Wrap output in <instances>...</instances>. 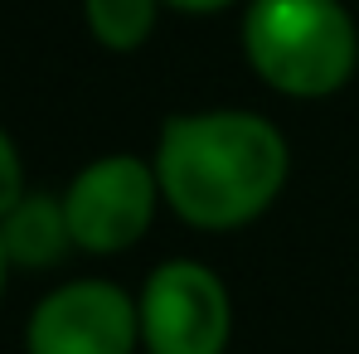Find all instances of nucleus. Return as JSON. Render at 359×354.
<instances>
[{
    "instance_id": "obj_5",
    "label": "nucleus",
    "mask_w": 359,
    "mask_h": 354,
    "mask_svg": "<svg viewBox=\"0 0 359 354\" xmlns=\"http://www.w3.org/2000/svg\"><path fill=\"white\" fill-rule=\"evenodd\" d=\"M141 311L107 282H68L29 315V354H131Z\"/></svg>"
},
{
    "instance_id": "obj_10",
    "label": "nucleus",
    "mask_w": 359,
    "mask_h": 354,
    "mask_svg": "<svg viewBox=\"0 0 359 354\" xmlns=\"http://www.w3.org/2000/svg\"><path fill=\"white\" fill-rule=\"evenodd\" d=\"M5 262H10V257H5V243H0V292H5Z\"/></svg>"
},
{
    "instance_id": "obj_7",
    "label": "nucleus",
    "mask_w": 359,
    "mask_h": 354,
    "mask_svg": "<svg viewBox=\"0 0 359 354\" xmlns=\"http://www.w3.org/2000/svg\"><path fill=\"white\" fill-rule=\"evenodd\" d=\"M83 10H88L93 34L117 54L136 49L156 25V0H83Z\"/></svg>"
},
{
    "instance_id": "obj_9",
    "label": "nucleus",
    "mask_w": 359,
    "mask_h": 354,
    "mask_svg": "<svg viewBox=\"0 0 359 354\" xmlns=\"http://www.w3.org/2000/svg\"><path fill=\"white\" fill-rule=\"evenodd\" d=\"M165 5L189 10V15H214V10H224V5H233V0H165Z\"/></svg>"
},
{
    "instance_id": "obj_4",
    "label": "nucleus",
    "mask_w": 359,
    "mask_h": 354,
    "mask_svg": "<svg viewBox=\"0 0 359 354\" xmlns=\"http://www.w3.org/2000/svg\"><path fill=\"white\" fill-rule=\"evenodd\" d=\"M156 170L141 165L136 156H107L93 161L83 175L68 184L63 214L68 233L88 252H121L146 233L156 214Z\"/></svg>"
},
{
    "instance_id": "obj_2",
    "label": "nucleus",
    "mask_w": 359,
    "mask_h": 354,
    "mask_svg": "<svg viewBox=\"0 0 359 354\" xmlns=\"http://www.w3.org/2000/svg\"><path fill=\"white\" fill-rule=\"evenodd\" d=\"M243 44L252 68L287 97H325L345 88L359 59L355 20L335 0H252Z\"/></svg>"
},
{
    "instance_id": "obj_3",
    "label": "nucleus",
    "mask_w": 359,
    "mask_h": 354,
    "mask_svg": "<svg viewBox=\"0 0 359 354\" xmlns=\"http://www.w3.org/2000/svg\"><path fill=\"white\" fill-rule=\"evenodd\" d=\"M141 340L151 354H224L229 296L199 262H165L141 296Z\"/></svg>"
},
{
    "instance_id": "obj_8",
    "label": "nucleus",
    "mask_w": 359,
    "mask_h": 354,
    "mask_svg": "<svg viewBox=\"0 0 359 354\" xmlns=\"http://www.w3.org/2000/svg\"><path fill=\"white\" fill-rule=\"evenodd\" d=\"M25 199V175H20V156L10 146V136L0 131V219Z\"/></svg>"
},
{
    "instance_id": "obj_1",
    "label": "nucleus",
    "mask_w": 359,
    "mask_h": 354,
    "mask_svg": "<svg viewBox=\"0 0 359 354\" xmlns=\"http://www.w3.org/2000/svg\"><path fill=\"white\" fill-rule=\"evenodd\" d=\"M156 179L184 224L238 229L277 199L287 179V141L252 112L170 117L156 146Z\"/></svg>"
},
{
    "instance_id": "obj_6",
    "label": "nucleus",
    "mask_w": 359,
    "mask_h": 354,
    "mask_svg": "<svg viewBox=\"0 0 359 354\" xmlns=\"http://www.w3.org/2000/svg\"><path fill=\"white\" fill-rule=\"evenodd\" d=\"M0 243H5V257L20 262V267H49V262H59L63 247L73 243L63 199L25 194V199L0 219Z\"/></svg>"
}]
</instances>
